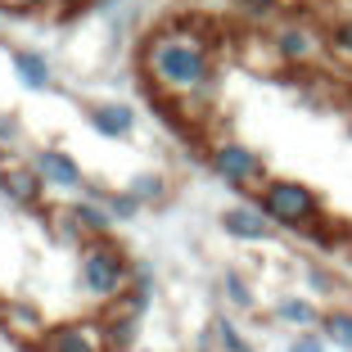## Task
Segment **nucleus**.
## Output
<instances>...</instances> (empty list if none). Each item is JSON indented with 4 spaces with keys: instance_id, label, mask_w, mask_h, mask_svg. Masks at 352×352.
Returning <instances> with one entry per match:
<instances>
[{
    "instance_id": "7ed1b4c3",
    "label": "nucleus",
    "mask_w": 352,
    "mask_h": 352,
    "mask_svg": "<svg viewBox=\"0 0 352 352\" xmlns=\"http://www.w3.org/2000/svg\"><path fill=\"white\" fill-rule=\"evenodd\" d=\"M131 267L135 258L113 239H91L77 249V285H82L86 298L104 302V307L131 289Z\"/></svg>"
},
{
    "instance_id": "ddd939ff",
    "label": "nucleus",
    "mask_w": 352,
    "mask_h": 352,
    "mask_svg": "<svg viewBox=\"0 0 352 352\" xmlns=\"http://www.w3.org/2000/svg\"><path fill=\"white\" fill-rule=\"evenodd\" d=\"M14 77L28 91H50L54 86V63L45 59V50H14Z\"/></svg>"
},
{
    "instance_id": "6ab92c4d",
    "label": "nucleus",
    "mask_w": 352,
    "mask_h": 352,
    "mask_svg": "<svg viewBox=\"0 0 352 352\" xmlns=\"http://www.w3.org/2000/svg\"><path fill=\"white\" fill-rule=\"evenodd\" d=\"M325 50L339 68H352V14H339L334 23H325Z\"/></svg>"
},
{
    "instance_id": "aec40b11",
    "label": "nucleus",
    "mask_w": 352,
    "mask_h": 352,
    "mask_svg": "<svg viewBox=\"0 0 352 352\" xmlns=\"http://www.w3.org/2000/svg\"><path fill=\"white\" fill-rule=\"evenodd\" d=\"M212 343H217V352H258L230 316H217V321H212Z\"/></svg>"
},
{
    "instance_id": "6e6552de",
    "label": "nucleus",
    "mask_w": 352,
    "mask_h": 352,
    "mask_svg": "<svg viewBox=\"0 0 352 352\" xmlns=\"http://www.w3.org/2000/svg\"><path fill=\"white\" fill-rule=\"evenodd\" d=\"M41 352H109L104 321H100V316H82V321H59V325H50Z\"/></svg>"
},
{
    "instance_id": "f03ea898",
    "label": "nucleus",
    "mask_w": 352,
    "mask_h": 352,
    "mask_svg": "<svg viewBox=\"0 0 352 352\" xmlns=\"http://www.w3.org/2000/svg\"><path fill=\"white\" fill-rule=\"evenodd\" d=\"M253 204L262 208V217L276 230H294V235L316 239V230H321V221H325L321 195H316L307 181H294V176H271Z\"/></svg>"
},
{
    "instance_id": "cd10ccee",
    "label": "nucleus",
    "mask_w": 352,
    "mask_h": 352,
    "mask_svg": "<svg viewBox=\"0 0 352 352\" xmlns=\"http://www.w3.org/2000/svg\"><path fill=\"white\" fill-rule=\"evenodd\" d=\"M280 5H285V10H294V5H307V0H280Z\"/></svg>"
},
{
    "instance_id": "9b49d317",
    "label": "nucleus",
    "mask_w": 352,
    "mask_h": 352,
    "mask_svg": "<svg viewBox=\"0 0 352 352\" xmlns=\"http://www.w3.org/2000/svg\"><path fill=\"white\" fill-rule=\"evenodd\" d=\"M86 122L104 140H126V135H135V109L122 100H100L86 109Z\"/></svg>"
},
{
    "instance_id": "9d476101",
    "label": "nucleus",
    "mask_w": 352,
    "mask_h": 352,
    "mask_svg": "<svg viewBox=\"0 0 352 352\" xmlns=\"http://www.w3.org/2000/svg\"><path fill=\"white\" fill-rule=\"evenodd\" d=\"M221 230H226L230 239H239V244H271V239H276V226L262 217L258 204H230L226 212H221Z\"/></svg>"
},
{
    "instance_id": "c756f323",
    "label": "nucleus",
    "mask_w": 352,
    "mask_h": 352,
    "mask_svg": "<svg viewBox=\"0 0 352 352\" xmlns=\"http://www.w3.org/2000/svg\"><path fill=\"white\" fill-rule=\"evenodd\" d=\"M348 135H352V118H348Z\"/></svg>"
},
{
    "instance_id": "c85d7f7f",
    "label": "nucleus",
    "mask_w": 352,
    "mask_h": 352,
    "mask_svg": "<svg viewBox=\"0 0 352 352\" xmlns=\"http://www.w3.org/2000/svg\"><path fill=\"white\" fill-rule=\"evenodd\" d=\"M91 5H109V0H91Z\"/></svg>"
},
{
    "instance_id": "7c9ffc66",
    "label": "nucleus",
    "mask_w": 352,
    "mask_h": 352,
    "mask_svg": "<svg viewBox=\"0 0 352 352\" xmlns=\"http://www.w3.org/2000/svg\"><path fill=\"white\" fill-rule=\"evenodd\" d=\"M0 41H5V28H0Z\"/></svg>"
},
{
    "instance_id": "f8f14e48",
    "label": "nucleus",
    "mask_w": 352,
    "mask_h": 352,
    "mask_svg": "<svg viewBox=\"0 0 352 352\" xmlns=\"http://www.w3.org/2000/svg\"><path fill=\"white\" fill-rule=\"evenodd\" d=\"M271 316H276L280 325H294V334H302V330H321L325 307H316V302L302 298V294H285V298H276Z\"/></svg>"
},
{
    "instance_id": "423d86ee",
    "label": "nucleus",
    "mask_w": 352,
    "mask_h": 352,
    "mask_svg": "<svg viewBox=\"0 0 352 352\" xmlns=\"http://www.w3.org/2000/svg\"><path fill=\"white\" fill-rule=\"evenodd\" d=\"M0 334H5L14 348H23V352H41L50 325H45V311L36 307V302H28V298H0Z\"/></svg>"
},
{
    "instance_id": "39448f33",
    "label": "nucleus",
    "mask_w": 352,
    "mask_h": 352,
    "mask_svg": "<svg viewBox=\"0 0 352 352\" xmlns=\"http://www.w3.org/2000/svg\"><path fill=\"white\" fill-rule=\"evenodd\" d=\"M271 50H276L280 68H307L316 59H330L325 50V28L311 19H280L276 28L267 32Z\"/></svg>"
},
{
    "instance_id": "1a4fd4ad",
    "label": "nucleus",
    "mask_w": 352,
    "mask_h": 352,
    "mask_svg": "<svg viewBox=\"0 0 352 352\" xmlns=\"http://www.w3.org/2000/svg\"><path fill=\"white\" fill-rule=\"evenodd\" d=\"M32 167H36V176H41L50 190H86V176H82V167H77V158L59 145H41L32 154Z\"/></svg>"
},
{
    "instance_id": "2eb2a0df",
    "label": "nucleus",
    "mask_w": 352,
    "mask_h": 352,
    "mask_svg": "<svg viewBox=\"0 0 352 352\" xmlns=\"http://www.w3.org/2000/svg\"><path fill=\"white\" fill-rule=\"evenodd\" d=\"M73 217H77V226H82V235L86 239H113V226L118 221L109 217V208L100 204V199H77L73 204Z\"/></svg>"
},
{
    "instance_id": "a211bd4d",
    "label": "nucleus",
    "mask_w": 352,
    "mask_h": 352,
    "mask_svg": "<svg viewBox=\"0 0 352 352\" xmlns=\"http://www.w3.org/2000/svg\"><path fill=\"white\" fill-rule=\"evenodd\" d=\"M126 190L140 199V208H163L167 199H172V181H167L163 172H135L131 181H126Z\"/></svg>"
},
{
    "instance_id": "4468645a",
    "label": "nucleus",
    "mask_w": 352,
    "mask_h": 352,
    "mask_svg": "<svg viewBox=\"0 0 352 352\" xmlns=\"http://www.w3.org/2000/svg\"><path fill=\"white\" fill-rule=\"evenodd\" d=\"M149 307H154V285H131L122 298L104 307V321H145Z\"/></svg>"
},
{
    "instance_id": "f3484780",
    "label": "nucleus",
    "mask_w": 352,
    "mask_h": 352,
    "mask_svg": "<svg viewBox=\"0 0 352 352\" xmlns=\"http://www.w3.org/2000/svg\"><path fill=\"white\" fill-rule=\"evenodd\" d=\"M321 339L330 343V348H339V352H352V307H348V302L325 307V316H321Z\"/></svg>"
},
{
    "instance_id": "5701e85b",
    "label": "nucleus",
    "mask_w": 352,
    "mask_h": 352,
    "mask_svg": "<svg viewBox=\"0 0 352 352\" xmlns=\"http://www.w3.org/2000/svg\"><path fill=\"white\" fill-rule=\"evenodd\" d=\"M104 339H109V352H131L140 339V321H104Z\"/></svg>"
},
{
    "instance_id": "473e14b6",
    "label": "nucleus",
    "mask_w": 352,
    "mask_h": 352,
    "mask_svg": "<svg viewBox=\"0 0 352 352\" xmlns=\"http://www.w3.org/2000/svg\"><path fill=\"white\" fill-rule=\"evenodd\" d=\"M343 5H352V0H343Z\"/></svg>"
},
{
    "instance_id": "412c9836",
    "label": "nucleus",
    "mask_w": 352,
    "mask_h": 352,
    "mask_svg": "<svg viewBox=\"0 0 352 352\" xmlns=\"http://www.w3.org/2000/svg\"><path fill=\"white\" fill-rule=\"evenodd\" d=\"M235 10L244 14L253 28H276V23H280V10H285V5H280V0H235Z\"/></svg>"
},
{
    "instance_id": "f257e3e1",
    "label": "nucleus",
    "mask_w": 352,
    "mask_h": 352,
    "mask_svg": "<svg viewBox=\"0 0 352 352\" xmlns=\"http://www.w3.org/2000/svg\"><path fill=\"white\" fill-rule=\"evenodd\" d=\"M140 77L167 104H204L217 86V59L199 23H172L140 41Z\"/></svg>"
},
{
    "instance_id": "393cba45",
    "label": "nucleus",
    "mask_w": 352,
    "mask_h": 352,
    "mask_svg": "<svg viewBox=\"0 0 352 352\" xmlns=\"http://www.w3.org/2000/svg\"><path fill=\"white\" fill-rule=\"evenodd\" d=\"M285 352H330V343L321 339V330H302L285 343Z\"/></svg>"
},
{
    "instance_id": "4be33fe9",
    "label": "nucleus",
    "mask_w": 352,
    "mask_h": 352,
    "mask_svg": "<svg viewBox=\"0 0 352 352\" xmlns=\"http://www.w3.org/2000/svg\"><path fill=\"white\" fill-rule=\"evenodd\" d=\"M104 208H109V217H113L118 226H126V221H135L140 212H145V208H140V199H135L131 190H109Z\"/></svg>"
},
{
    "instance_id": "a878e982",
    "label": "nucleus",
    "mask_w": 352,
    "mask_h": 352,
    "mask_svg": "<svg viewBox=\"0 0 352 352\" xmlns=\"http://www.w3.org/2000/svg\"><path fill=\"white\" fill-rule=\"evenodd\" d=\"M23 135V122H19V113H0V145H14Z\"/></svg>"
},
{
    "instance_id": "0eeeda50",
    "label": "nucleus",
    "mask_w": 352,
    "mask_h": 352,
    "mask_svg": "<svg viewBox=\"0 0 352 352\" xmlns=\"http://www.w3.org/2000/svg\"><path fill=\"white\" fill-rule=\"evenodd\" d=\"M45 181L36 176L32 163H19V158H0V199L10 208H23V212H41L45 199Z\"/></svg>"
},
{
    "instance_id": "dca6fc26",
    "label": "nucleus",
    "mask_w": 352,
    "mask_h": 352,
    "mask_svg": "<svg viewBox=\"0 0 352 352\" xmlns=\"http://www.w3.org/2000/svg\"><path fill=\"white\" fill-rule=\"evenodd\" d=\"M217 289H221V298H226V307H235V311H258V289H253V280L244 276V271L226 267V271H221V280H217Z\"/></svg>"
},
{
    "instance_id": "20e7f679",
    "label": "nucleus",
    "mask_w": 352,
    "mask_h": 352,
    "mask_svg": "<svg viewBox=\"0 0 352 352\" xmlns=\"http://www.w3.org/2000/svg\"><path fill=\"white\" fill-rule=\"evenodd\" d=\"M208 172L221 176L230 190H249V195H262V186L271 181L267 158H262L253 145L235 140V135H221V140L208 145Z\"/></svg>"
},
{
    "instance_id": "b1692460",
    "label": "nucleus",
    "mask_w": 352,
    "mask_h": 352,
    "mask_svg": "<svg viewBox=\"0 0 352 352\" xmlns=\"http://www.w3.org/2000/svg\"><path fill=\"white\" fill-rule=\"evenodd\" d=\"M302 276H307V285L321 294V298H334V294H339V280H334L325 267H316V262H307V267H302Z\"/></svg>"
},
{
    "instance_id": "2f4dec72",
    "label": "nucleus",
    "mask_w": 352,
    "mask_h": 352,
    "mask_svg": "<svg viewBox=\"0 0 352 352\" xmlns=\"http://www.w3.org/2000/svg\"><path fill=\"white\" fill-rule=\"evenodd\" d=\"M131 352H145V348H131Z\"/></svg>"
},
{
    "instance_id": "bb28decb",
    "label": "nucleus",
    "mask_w": 352,
    "mask_h": 352,
    "mask_svg": "<svg viewBox=\"0 0 352 352\" xmlns=\"http://www.w3.org/2000/svg\"><path fill=\"white\" fill-rule=\"evenodd\" d=\"M50 0H0V10H10V14H36V10H45Z\"/></svg>"
}]
</instances>
